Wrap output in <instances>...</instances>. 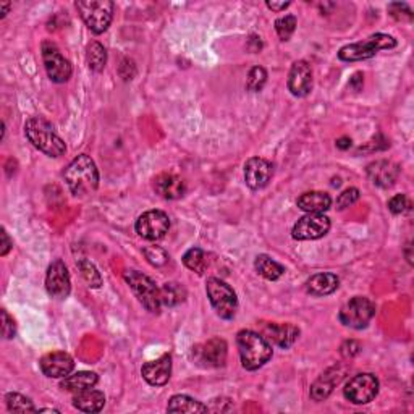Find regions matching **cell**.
I'll use <instances>...</instances> for the list:
<instances>
[{
	"instance_id": "cell-20",
	"label": "cell",
	"mask_w": 414,
	"mask_h": 414,
	"mask_svg": "<svg viewBox=\"0 0 414 414\" xmlns=\"http://www.w3.org/2000/svg\"><path fill=\"white\" fill-rule=\"evenodd\" d=\"M154 191L164 200H180L186 193V183L173 173H160L154 178Z\"/></svg>"
},
{
	"instance_id": "cell-5",
	"label": "cell",
	"mask_w": 414,
	"mask_h": 414,
	"mask_svg": "<svg viewBox=\"0 0 414 414\" xmlns=\"http://www.w3.org/2000/svg\"><path fill=\"white\" fill-rule=\"evenodd\" d=\"M114 2L110 0H80L77 9L86 26L94 34L106 33L114 18Z\"/></svg>"
},
{
	"instance_id": "cell-10",
	"label": "cell",
	"mask_w": 414,
	"mask_h": 414,
	"mask_svg": "<svg viewBox=\"0 0 414 414\" xmlns=\"http://www.w3.org/2000/svg\"><path fill=\"white\" fill-rule=\"evenodd\" d=\"M43 60L48 77L54 83H67L72 78V63L62 55V52L50 40H45L43 44Z\"/></svg>"
},
{
	"instance_id": "cell-4",
	"label": "cell",
	"mask_w": 414,
	"mask_h": 414,
	"mask_svg": "<svg viewBox=\"0 0 414 414\" xmlns=\"http://www.w3.org/2000/svg\"><path fill=\"white\" fill-rule=\"evenodd\" d=\"M396 48V39L388 36V34H372L371 38H367L363 43H354L348 44L345 48H342L338 52V58L343 62H359V60H367V58H372L377 52L386 50V49H393Z\"/></svg>"
},
{
	"instance_id": "cell-1",
	"label": "cell",
	"mask_w": 414,
	"mask_h": 414,
	"mask_svg": "<svg viewBox=\"0 0 414 414\" xmlns=\"http://www.w3.org/2000/svg\"><path fill=\"white\" fill-rule=\"evenodd\" d=\"M241 364L246 371H258L272 358V345L264 335L253 330H241L236 335Z\"/></svg>"
},
{
	"instance_id": "cell-11",
	"label": "cell",
	"mask_w": 414,
	"mask_h": 414,
	"mask_svg": "<svg viewBox=\"0 0 414 414\" xmlns=\"http://www.w3.org/2000/svg\"><path fill=\"white\" fill-rule=\"evenodd\" d=\"M330 230V219L324 214H306L296 222L291 236L298 241L319 240L325 236Z\"/></svg>"
},
{
	"instance_id": "cell-29",
	"label": "cell",
	"mask_w": 414,
	"mask_h": 414,
	"mask_svg": "<svg viewBox=\"0 0 414 414\" xmlns=\"http://www.w3.org/2000/svg\"><path fill=\"white\" fill-rule=\"evenodd\" d=\"M186 300V290L177 282H168L160 287V301L164 306L175 307Z\"/></svg>"
},
{
	"instance_id": "cell-47",
	"label": "cell",
	"mask_w": 414,
	"mask_h": 414,
	"mask_svg": "<svg viewBox=\"0 0 414 414\" xmlns=\"http://www.w3.org/2000/svg\"><path fill=\"white\" fill-rule=\"evenodd\" d=\"M334 186H340V178H337V180H334V183H332Z\"/></svg>"
},
{
	"instance_id": "cell-42",
	"label": "cell",
	"mask_w": 414,
	"mask_h": 414,
	"mask_svg": "<svg viewBox=\"0 0 414 414\" xmlns=\"http://www.w3.org/2000/svg\"><path fill=\"white\" fill-rule=\"evenodd\" d=\"M0 236H2V248H0V256H7L11 246H13V243H11V240L9 238V233L5 231V229H2V231H0Z\"/></svg>"
},
{
	"instance_id": "cell-17",
	"label": "cell",
	"mask_w": 414,
	"mask_h": 414,
	"mask_svg": "<svg viewBox=\"0 0 414 414\" xmlns=\"http://www.w3.org/2000/svg\"><path fill=\"white\" fill-rule=\"evenodd\" d=\"M195 353L197 361L206 367H222L227 361L229 347H227V342L222 340V338H211L204 345L196 347Z\"/></svg>"
},
{
	"instance_id": "cell-18",
	"label": "cell",
	"mask_w": 414,
	"mask_h": 414,
	"mask_svg": "<svg viewBox=\"0 0 414 414\" xmlns=\"http://www.w3.org/2000/svg\"><path fill=\"white\" fill-rule=\"evenodd\" d=\"M144 381L153 387H162L170 381L172 374V356L168 353L162 354L159 359L149 361L141 369Z\"/></svg>"
},
{
	"instance_id": "cell-16",
	"label": "cell",
	"mask_w": 414,
	"mask_h": 414,
	"mask_svg": "<svg viewBox=\"0 0 414 414\" xmlns=\"http://www.w3.org/2000/svg\"><path fill=\"white\" fill-rule=\"evenodd\" d=\"M312 89V72L309 63L298 60L291 65L288 75V91L295 97H305Z\"/></svg>"
},
{
	"instance_id": "cell-46",
	"label": "cell",
	"mask_w": 414,
	"mask_h": 414,
	"mask_svg": "<svg viewBox=\"0 0 414 414\" xmlns=\"http://www.w3.org/2000/svg\"><path fill=\"white\" fill-rule=\"evenodd\" d=\"M10 9H11L10 2L0 4V18H5V16H7V13L10 11Z\"/></svg>"
},
{
	"instance_id": "cell-12",
	"label": "cell",
	"mask_w": 414,
	"mask_h": 414,
	"mask_svg": "<svg viewBox=\"0 0 414 414\" xmlns=\"http://www.w3.org/2000/svg\"><path fill=\"white\" fill-rule=\"evenodd\" d=\"M170 230V219L162 211H148L136 220V233L144 240L157 241Z\"/></svg>"
},
{
	"instance_id": "cell-23",
	"label": "cell",
	"mask_w": 414,
	"mask_h": 414,
	"mask_svg": "<svg viewBox=\"0 0 414 414\" xmlns=\"http://www.w3.org/2000/svg\"><path fill=\"white\" fill-rule=\"evenodd\" d=\"M298 207L307 214H324L332 206L330 195L324 191H309L298 197Z\"/></svg>"
},
{
	"instance_id": "cell-2",
	"label": "cell",
	"mask_w": 414,
	"mask_h": 414,
	"mask_svg": "<svg viewBox=\"0 0 414 414\" xmlns=\"http://www.w3.org/2000/svg\"><path fill=\"white\" fill-rule=\"evenodd\" d=\"M25 135L29 139V143L45 156L60 157L65 154V141L57 135L55 128L52 126V124H49L48 120L40 119V116H33V119L26 120Z\"/></svg>"
},
{
	"instance_id": "cell-36",
	"label": "cell",
	"mask_w": 414,
	"mask_h": 414,
	"mask_svg": "<svg viewBox=\"0 0 414 414\" xmlns=\"http://www.w3.org/2000/svg\"><path fill=\"white\" fill-rule=\"evenodd\" d=\"M144 256L149 264H153L156 267H162L164 264H167V261H168V254L159 246L144 248Z\"/></svg>"
},
{
	"instance_id": "cell-8",
	"label": "cell",
	"mask_w": 414,
	"mask_h": 414,
	"mask_svg": "<svg viewBox=\"0 0 414 414\" xmlns=\"http://www.w3.org/2000/svg\"><path fill=\"white\" fill-rule=\"evenodd\" d=\"M376 316V305L364 296H354L343 305L338 314L340 322L349 329H366Z\"/></svg>"
},
{
	"instance_id": "cell-44",
	"label": "cell",
	"mask_w": 414,
	"mask_h": 414,
	"mask_svg": "<svg viewBox=\"0 0 414 414\" xmlns=\"http://www.w3.org/2000/svg\"><path fill=\"white\" fill-rule=\"evenodd\" d=\"M266 5H267V9H271L273 11H282L290 7V2H267Z\"/></svg>"
},
{
	"instance_id": "cell-41",
	"label": "cell",
	"mask_w": 414,
	"mask_h": 414,
	"mask_svg": "<svg viewBox=\"0 0 414 414\" xmlns=\"http://www.w3.org/2000/svg\"><path fill=\"white\" fill-rule=\"evenodd\" d=\"M345 348H342V354L345 358H353V356H356V354L359 353V349L361 347L358 345L356 342H347L345 345H343Z\"/></svg>"
},
{
	"instance_id": "cell-33",
	"label": "cell",
	"mask_w": 414,
	"mask_h": 414,
	"mask_svg": "<svg viewBox=\"0 0 414 414\" xmlns=\"http://www.w3.org/2000/svg\"><path fill=\"white\" fill-rule=\"evenodd\" d=\"M78 267L81 271V276L86 280V283L89 285L91 288H101L102 287V277L99 271L96 269V266L92 264L91 261L87 259H80L78 261Z\"/></svg>"
},
{
	"instance_id": "cell-39",
	"label": "cell",
	"mask_w": 414,
	"mask_h": 414,
	"mask_svg": "<svg viewBox=\"0 0 414 414\" xmlns=\"http://www.w3.org/2000/svg\"><path fill=\"white\" fill-rule=\"evenodd\" d=\"M410 201H408V197L405 195H395L392 200L388 201V209L390 212L398 215V214H405L408 209H410Z\"/></svg>"
},
{
	"instance_id": "cell-24",
	"label": "cell",
	"mask_w": 414,
	"mask_h": 414,
	"mask_svg": "<svg viewBox=\"0 0 414 414\" xmlns=\"http://www.w3.org/2000/svg\"><path fill=\"white\" fill-rule=\"evenodd\" d=\"M338 283H340V280L334 273H316V276L307 278L306 291L312 296H327L337 291Z\"/></svg>"
},
{
	"instance_id": "cell-7",
	"label": "cell",
	"mask_w": 414,
	"mask_h": 414,
	"mask_svg": "<svg viewBox=\"0 0 414 414\" xmlns=\"http://www.w3.org/2000/svg\"><path fill=\"white\" fill-rule=\"evenodd\" d=\"M125 280L130 285L133 293L138 298V301L148 309L149 312L159 314L162 307L160 301V288L156 287V283L148 276L138 272V271H128L125 272Z\"/></svg>"
},
{
	"instance_id": "cell-14",
	"label": "cell",
	"mask_w": 414,
	"mask_h": 414,
	"mask_svg": "<svg viewBox=\"0 0 414 414\" xmlns=\"http://www.w3.org/2000/svg\"><path fill=\"white\" fill-rule=\"evenodd\" d=\"M273 177V165L262 157H251L244 164V182L251 190H262Z\"/></svg>"
},
{
	"instance_id": "cell-25",
	"label": "cell",
	"mask_w": 414,
	"mask_h": 414,
	"mask_svg": "<svg viewBox=\"0 0 414 414\" xmlns=\"http://www.w3.org/2000/svg\"><path fill=\"white\" fill-rule=\"evenodd\" d=\"M343 377V372H340L337 367H332L325 374L320 376L311 387V398L316 401H322L332 393V390L340 382Z\"/></svg>"
},
{
	"instance_id": "cell-34",
	"label": "cell",
	"mask_w": 414,
	"mask_h": 414,
	"mask_svg": "<svg viewBox=\"0 0 414 414\" xmlns=\"http://www.w3.org/2000/svg\"><path fill=\"white\" fill-rule=\"evenodd\" d=\"M267 81V72L262 67H253L249 70L246 78V89L251 92L262 91Z\"/></svg>"
},
{
	"instance_id": "cell-6",
	"label": "cell",
	"mask_w": 414,
	"mask_h": 414,
	"mask_svg": "<svg viewBox=\"0 0 414 414\" xmlns=\"http://www.w3.org/2000/svg\"><path fill=\"white\" fill-rule=\"evenodd\" d=\"M206 291L211 301L215 312L219 314V317L230 320L236 316L238 311V298L236 293L233 291L229 283H225L220 278H209L206 283Z\"/></svg>"
},
{
	"instance_id": "cell-31",
	"label": "cell",
	"mask_w": 414,
	"mask_h": 414,
	"mask_svg": "<svg viewBox=\"0 0 414 414\" xmlns=\"http://www.w3.org/2000/svg\"><path fill=\"white\" fill-rule=\"evenodd\" d=\"M183 264L188 267L190 271H193L196 273L202 276L204 272L207 271L209 267V261H207V254L204 253L201 248H191L185 253L183 256Z\"/></svg>"
},
{
	"instance_id": "cell-38",
	"label": "cell",
	"mask_w": 414,
	"mask_h": 414,
	"mask_svg": "<svg viewBox=\"0 0 414 414\" xmlns=\"http://www.w3.org/2000/svg\"><path fill=\"white\" fill-rule=\"evenodd\" d=\"M388 11H390V15H392L393 18H396V20H401V21H411L413 20V11L406 4H390Z\"/></svg>"
},
{
	"instance_id": "cell-37",
	"label": "cell",
	"mask_w": 414,
	"mask_h": 414,
	"mask_svg": "<svg viewBox=\"0 0 414 414\" xmlns=\"http://www.w3.org/2000/svg\"><path fill=\"white\" fill-rule=\"evenodd\" d=\"M358 200H359V190L358 188H348V190L343 191L342 195H338L337 209L343 211V209H347L349 206H353L354 202H358Z\"/></svg>"
},
{
	"instance_id": "cell-21",
	"label": "cell",
	"mask_w": 414,
	"mask_h": 414,
	"mask_svg": "<svg viewBox=\"0 0 414 414\" xmlns=\"http://www.w3.org/2000/svg\"><path fill=\"white\" fill-rule=\"evenodd\" d=\"M267 340L273 342L277 347L288 349L293 343L298 340L300 329L293 324H267L262 329V334Z\"/></svg>"
},
{
	"instance_id": "cell-22",
	"label": "cell",
	"mask_w": 414,
	"mask_h": 414,
	"mask_svg": "<svg viewBox=\"0 0 414 414\" xmlns=\"http://www.w3.org/2000/svg\"><path fill=\"white\" fill-rule=\"evenodd\" d=\"M104 405H106V395L94 390V387L75 393L73 396V406L83 413H99Z\"/></svg>"
},
{
	"instance_id": "cell-27",
	"label": "cell",
	"mask_w": 414,
	"mask_h": 414,
	"mask_svg": "<svg viewBox=\"0 0 414 414\" xmlns=\"http://www.w3.org/2000/svg\"><path fill=\"white\" fill-rule=\"evenodd\" d=\"M168 413H207L209 408L206 405H202L201 401H197L195 398H191L188 395H175L170 398L167 405Z\"/></svg>"
},
{
	"instance_id": "cell-45",
	"label": "cell",
	"mask_w": 414,
	"mask_h": 414,
	"mask_svg": "<svg viewBox=\"0 0 414 414\" xmlns=\"http://www.w3.org/2000/svg\"><path fill=\"white\" fill-rule=\"evenodd\" d=\"M337 148L338 149H342V151H347L352 148V139L349 138H340V139H337Z\"/></svg>"
},
{
	"instance_id": "cell-43",
	"label": "cell",
	"mask_w": 414,
	"mask_h": 414,
	"mask_svg": "<svg viewBox=\"0 0 414 414\" xmlns=\"http://www.w3.org/2000/svg\"><path fill=\"white\" fill-rule=\"evenodd\" d=\"M363 85H364V77L363 73H354L352 77V81H349V87L354 89L356 92H359L363 89Z\"/></svg>"
},
{
	"instance_id": "cell-9",
	"label": "cell",
	"mask_w": 414,
	"mask_h": 414,
	"mask_svg": "<svg viewBox=\"0 0 414 414\" xmlns=\"http://www.w3.org/2000/svg\"><path fill=\"white\" fill-rule=\"evenodd\" d=\"M378 393V378L374 374H358L349 378L343 388L345 398L353 405H367Z\"/></svg>"
},
{
	"instance_id": "cell-30",
	"label": "cell",
	"mask_w": 414,
	"mask_h": 414,
	"mask_svg": "<svg viewBox=\"0 0 414 414\" xmlns=\"http://www.w3.org/2000/svg\"><path fill=\"white\" fill-rule=\"evenodd\" d=\"M86 60H87V65L92 70V72H102L104 67H106L107 63V50L106 48L101 43H91L87 45V50H86Z\"/></svg>"
},
{
	"instance_id": "cell-3",
	"label": "cell",
	"mask_w": 414,
	"mask_h": 414,
	"mask_svg": "<svg viewBox=\"0 0 414 414\" xmlns=\"http://www.w3.org/2000/svg\"><path fill=\"white\" fill-rule=\"evenodd\" d=\"M65 182L75 196H85L97 190L99 170L89 156L75 157L65 170Z\"/></svg>"
},
{
	"instance_id": "cell-32",
	"label": "cell",
	"mask_w": 414,
	"mask_h": 414,
	"mask_svg": "<svg viewBox=\"0 0 414 414\" xmlns=\"http://www.w3.org/2000/svg\"><path fill=\"white\" fill-rule=\"evenodd\" d=\"M5 405L7 410L11 413H36V406L33 405V401L28 396L21 393H7L5 396Z\"/></svg>"
},
{
	"instance_id": "cell-35",
	"label": "cell",
	"mask_w": 414,
	"mask_h": 414,
	"mask_svg": "<svg viewBox=\"0 0 414 414\" xmlns=\"http://www.w3.org/2000/svg\"><path fill=\"white\" fill-rule=\"evenodd\" d=\"M296 25H298V21H296V16L293 15H285L282 18H278L276 21V31L280 40H288L293 36Z\"/></svg>"
},
{
	"instance_id": "cell-40",
	"label": "cell",
	"mask_w": 414,
	"mask_h": 414,
	"mask_svg": "<svg viewBox=\"0 0 414 414\" xmlns=\"http://www.w3.org/2000/svg\"><path fill=\"white\" fill-rule=\"evenodd\" d=\"M2 335L7 340H11L16 335V325L13 317H10V314L2 309Z\"/></svg>"
},
{
	"instance_id": "cell-13",
	"label": "cell",
	"mask_w": 414,
	"mask_h": 414,
	"mask_svg": "<svg viewBox=\"0 0 414 414\" xmlns=\"http://www.w3.org/2000/svg\"><path fill=\"white\" fill-rule=\"evenodd\" d=\"M45 288H48L49 295L54 296V298H68L70 291H72V280H70L65 262L58 259L49 266L48 276H45Z\"/></svg>"
},
{
	"instance_id": "cell-26",
	"label": "cell",
	"mask_w": 414,
	"mask_h": 414,
	"mask_svg": "<svg viewBox=\"0 0 414 414\" xmlns=\"http://www.w3.org/2000/svg\"><path fill=\"white\" fill-rule=\"evenodd\" d=\"M97 382H99V377H97L96 372L80 371V372H75V374H70L63 378L60 387L63 390H67V392L78 393V392H83V390L96 387Z\"/></svg>"
},
{
	"instance_id": "cell-28",
	"label": "cell",
	"mask_w": 414,
	"mask_h": 414,
	"mask_svg": "<svg viewBox=\"0 0 414 414\" xmlns=\"http://www.w3.org/2000/svg\"><path fill=\"white\" fill-rule=\"evenodd\" d=\"M254 269L259 273L261 277H264L266 280H278L285 273V267L282 264H278L277 261H273L267 254H259L254 261Z\"/></svg>"
},
{
	"instance_id": "cell-15",
	"label": "cell",
	"mask_w": 414,
	"mask_h": 414,
	"mask_svg": "<svg viewBox=\"0 0 414 414\" xmlns=\"http://www.w3.org/2000/svg\"><path fill=\"white\" fill-rule=\"evenodd\" d=\"M75 369V361L65 352H54L40 359V371L50 378H65Z\"/></svg>"
},
{
	"instance_id": "cell-19",
	"label": "cell",
	"mask_w": 414,
	"mask_h": 414,
	"mask_svg": "<svg viewBox=\"0 0 414 414\" xmlns=\"http://www.w3.org/2000/svg\"><path fill=\"white\" fill-rule=\"evenodd\" d=\"M367 178L378 188H390L393 186L400 175V168L392 160H376L366 168Z\"/></svg>"
}]
</instances>
